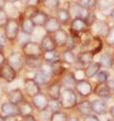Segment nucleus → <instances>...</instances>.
I'll list each match as a JSON object with an SVG mask.
<instances>
[{
    "mask_svg": "<svg viewBox=\"0 0 114 121\" xmlns=\"http://www.w3.org/2000/svg\"><path fill=\"white\" fill-rule=\"evenodd\" d=\"M59 103L61 108L64 110H71L76 107L78 103L77 93L74 89H64L61 91V95L59 98Z\"/></svg>",
    "mask_w": 114,
    "mask_h": 121,
    "instance_id": "f257e3e1",
    "label": "nucleus"
},
{
    "mask_svg": "<svg viewBox=\"0 0 114 121\" xmlns=\"http://www.w3.org/2000/svg\"><path fill=\"white\" fill-rule=\"evenodd\" d=\"M4 36L6 40L13 43L17 39L19 31H20V23L16 18H9L6 25L4 26Z\"/></svg>",
    "mask_w": 114,
    "mask_h": 121,
    "instance_id": "f03ea898",
    "label": "nucleus"
},
{
    "mask_svg": "<svg viewBox=\"0 0 114 121\" xmlns=\"http://www.w3.org/2000/svg\"><path fill=\"white\" fill-rule=\"evenodd\" d=\"M103 48V41L100 39V36L95 35L91 36L89 39L81 43L80 52H89L94 56L99 54Z\"/></svg>",
    "mask_w": 114,
    "mask_h": 121,
    "instance_id": "7ed1b4c3",
    "label": "nucleus"
},
{
    "mask_svg": "<svg viewBox=\"0 0 114 121\" xmlns=\"http://www.w3.org/2000/svg\"><path fill=\"white\" fill-rule=\"evenodd\" d=\"M21 51L24 56H34V58H42L44 52L40 43L36 41H26L22 44Z\"/></svg>",
    "mask_w": 114,
    "mask_h": 121,
    "instance_id": "20e7f679",
    "label": "nucleus"
},
{
    "mask_svg": "<svg viewBox=\"0 0 114 121\" xmlns=\"http://www.w3.org/2000/svg\"><path fill=\"white\" fill-rule=\"evenodd\" d=\"M89 29V26L87 24V22L83 18L79 17H74L73 19L70 21V35L75 37L80 36V33L86 31Z\"/></svg>",
    "mask_w": 114,
    "mask_h": 121,
    "instance_id": "39448f33",
    "label": "nucleus"
},
{
    "mask_svg": "<svg viewBox=\"0 0 114 121\" xmlns=\"http://www.w3.org/2000/svg\"><path fill=\"white\" fill-rule=\"evenodd\" d=\"M6 63L16 72H20L24 67V56L20 52H12L6 56Z\"/></svg>",
    "mask_w": 114,
    "mask_h": 121,
    "instance_id": "423d86ee",
    "label": "nucleus"
},
{
    "mask_svg": "<svg viewBox=\"0 0 114 121\" xmlns=\"http://www.w3.org/2000/svg\"><path fill=\"white\" fill-rule=\"evenodd\" d=\"M74 90L77 95L82 98H88L91 94H93V86L88 80H85V79H81L76 82Z\"/></svg>",
    "mask_w": 114,
    "mask_h": 121,
    "instance_id": "0eeeda50",
    "label": "nucleus"
},
{
    "mask_svg": "<svg viewBox=\"0 0 114 121\" xmlns=\"http://www.w3.org/2000/svg\"><path fill=\"white\" fill-rule=\"evenodd\" d=\"M62 91V85L60 82V79H57L50 83H48L47 89H46V95L49 99L52 100H59L60 95Z\"/></svg>",
    "mask_w": 114,
    "mask_h": 121,
    "instance_id": "6e6552de",
    "label": "nucleus"
},
{
    "mask_svg": "<svg viewBox=\"0 0 114 121\" xmlns=\"http://www.w3.org/2000/svg\"><path fill=\"white\" fill-rule=\"evenodd\" d=\"M31 104L34 107V109H36L38 112L40 111H44L46 110L48 107V103H49V98L45 93L40 92L39 94H37L36 96H34L31 98Z\"/></svg>",
    "mask_w": 114,
    "mask_h": 121,
    "instance_id": "1a4fd4ad",
    "label": "nucleus"
},
{
    "mask_svg": "<svg viewBox=\"0 0 114 121\" xmlns=\"http://www.w3.org/2000/svg\"><path fill=\"white\" fill-rule=\"evenodd\" d=\"M17 77V72L8 64L5 63L0 67V78L3 79L6 83H12Z\"/></svg>",
    "mask_w": 114,
    "mask_h": 121,
    "instance_id": "9d476101",
    "label": "nucleus"
},
{
    "mask_svg": "<svg viewBox=\"0 0 114 121\" xmlns=\"http://www.w3.org/2000/svg\"><path fill=\"white\" fill-rule=\"evenodd\" d=\"M24 90L26 95L30 98H33L41 92L40 86L35 82L33 78H26L24 80Z\"/></svg>",
    "mask_w": 114,
    "mask_h": 121,
    "instance_id": "9b49d317",
    "label": "nucleus"
},
{
    "mask_svg": "<svg viewBox=\"0 0 114 121\" xmlns=\"http://www.w3.org/2000/svg\"><path fill=\"white\" fill-rule=\"evenodd\" d=\"M0 114L3 117H18L19 116L18 106L10 103V102H4V103L1 104Z\"/></svg>",
    "mask_w": 114,
    "mask_h": 121,
    "instance_id": "f8f14e48",
    "label": "nucleus"
},
{
    "mask_svg": "<svg viewBox=\"0 0 114 121\" xmlns=\"http://www.w3.org/2000/svg\"><path fill=\"white\" fill-rule=\"evenodd\" d=\"M108 106L106 102L100 99L93 100L91 102V111L93 114L96 115H105L108 112Z\"/></svg>",
    "mask_w": 114,
    "mask_h": 121,
    "instance_id": "ddd939ff",
    "label": "nucleus"
},
{
    "mask_svg": "<svg viewBox=\"0 0 114 121\" xmlns=\"http://www.w3.org/2000/svg\"><path fill=\"white\" fill-rule=\"evenodd\" d=\"M19 23H20V30L22 31V33H24L26 35H31L33 33L35 25H34L32 20L30 19V17L21 16L20 19H19Z\"/></svg>",
    "mask_w": 114,
    "mask_h": 121,
    "instance_id": "4468645a",
    "label": "nucleus"
},
{
    "mask_svg": "<svg viewBox=\"0 0 114 121\" xmlns=\"http://www.w3.org/2000/svg\"><path fill=\"white\" fill-rule=\"evenodd\" d=\"M60 82H61L62 87H64V89H74L77 80L74 76V73L66 71L60 77Z\"/></svg>",
    "mask_w": 114,
    "mask_h": 121,
    "instance_id": "2eb2a0df",
    "label": "nucleus"
},
{
    "mask_svg": "<svg viewBox=\"0 0 114 121\" xmlns=\"http://www.w3.org/2000/svg\"><path fill=\"white\" fill-rule=\"evenodd\" d=\"M7 99H8V102H10V103L18 106L19 104L22 103V102L25 100V97H24V94L21 89L15 88V89H12L11 91H9V93L7 94Z\"/></svg>",
    "mask_w": 114,
    "mask_h": 121,
    "instance_id": "dca6fc26",
    "label": "nucleus"
},
{
    "mask_svg": "<svg viewBox=\"0 0 114 121\" xmlns=\"http://www.w3.org/2000/svg\"><path fill=\"white\" fill-rule=\"evenodd\" d=\"M29 17L35 26H44V24L46 23V21L48 19L49 15L42 10L36 9V10H34V12L30 15Z\"/></svg>",
    "mask_w": 114,
    "mask_h": 121,
    "instance_id": "f3484780",
    "label": "nucleus"
},
{
    "mask_svg": "<svg viewBox=\"0 0 114 121\" xmlns=\"http://www.w3.org/2000/svg\"><path fill=\"white\" fill-rule=\"evenodd\" d=\"M43 27L47 35H54L56 31H58L61 28V24H60V22L57 20L55 16H49Z\"/></svg>",
    "mask_w": 114,
    "mask_h": 121,
    "instance_id": "a211bd4d",
    "label": "nucleus"
},
{
    "mask_svg": "<svg viewBox=\"0 0 114 121\" xmlns=\"http://www.w3.org/2000/svg\"><path fill=\"white\" fill-rule=\"evenodd\" d=\"M53 35V39L56 43L57 48H64L67 43L68 40V36H69V33H68L66 30H64L63 28H60L58 31H56Z\"/></svg>",
    "mask_w": 114,
    "mask_h": 121,
    "instance_id": "6ab92c4d",
    "label": "nucleus"
},
{
    "mask_svg": "<svg viewBox=\"0 0 114 121\" xmlns=\"http://www.w3.org/2000/svg\"><path fill=\"white\" fill-rule=\"evenodd\" d=\"M57 20L60 22L61 25H68L71 21V13L67 8H57L56 16Z\"/></svg>",
    "mask_w": 114,
    "mask_h": 121,
    "instance_id": "aec40b11",
    "label": "nucleus"
},
{
    "mask_svg": "<svg viewBox=\"0 0 114 121\" xmlns=\"http://www.w3.org/2000/svg\"><path fill=\"white\" fill-rule=\"evenodd\" d=\"M93 94L97 95L100 98H103V99H107V98H110V96H111V91L107 87L106 83H102V84L98 83L93 88Z\"/></svg>",
    "mask_w": 114,
    "mask_h": 121,
    "instance_id": "412c9836",
    "label": "nucleus"
},
{
    "mask_svg": "<svg viewBox=\"0 0 114 121\" xmlns=\"http://www.w3.org/2000/svg\"><path fill=\"white\" fill-rule=\"evenodd\" d=\"M40 45L42 48V50L45 51H53V50H56L57 47H56V43L54 41V39H53V35H45L42 39H41V43Z\"/></svg>",
    "mask_w": 114,
    "mask_h": 121,
    "instance_id": "4be33fe9",
    "label": "nucleus"
},
{
    "mask_svg": "<svg viewBox=\"0 0 114 121\" xmlns=\"http://www.w3.org/2000/svg\"><path fill=\"white\" fill-rule=\"evenodd\" d=\"M72 9H68L71 12L73 11L75 13V17H79V18H83V19H86V17L88 16L89 14V10L85 8L84 6H82L80 3L78 2H75V3H72Z\"/></svg>",
    "mask_w": 114,
    "mask_h": 121,
    "instance_id": "5701e85b",
    "label": "nucleus"
},
{
    "mask_svg": "<svg viewBox=\"0 0 114 121\" xmlns=\"http://www.w3.org/2000/svg\"><path fill=\"white\" fill-rule=\"evenodd\" d=\"M101 66L98 62H93L89 64L88 66H86L85 70H84V76L87 79H91L94 78L95 76L97 75V73L100 71Z\"/></svg>",
    "mask_w": 114,
    "mask_h": 121,
    "instance_id": "b1692460",
    "label": "nucleus"
},
{
    "mask_svg": "<svg viewBox=\"0 0 114 121\" xmlns=\"http://www.w3.org/2000/svg\"><path fill=\"white\" fill-rule=\"evenodd\" d=\"M75 108L81 116H86L92 113V111H91V102L88 100H82L78 102Z\"/></svg>",
    "mask_w": 114,
    "mask_h": 121,
    "instance_id": "393cba45",
    "label": "nucleus"
},
{
    "mask_svg": "<svg viewBox=\"0 0 114 121\" xmlns=\"http://www.w3.org/2000/svg\"><path fill=\"white\" fill-rule=\"evenodd\" d=\"M42 59L45 63H48V64H53L57 62V60H61V56L56 50H53V51H45L42 55Z\"/></svg>",
    "mask_w": 114,
    "mask_h": 121,
    "instance_id": "a878e982",
    "label": "nucleus"
},
{
    "mask_svg": "<svg viewBox=\"0 0 114 121\" xmlns=\"http://www.w3.org/2000/svg\"><path fill=\"white\" fill-rule=\"evenodd\" d=\"M94 55L89 52H80L77 55V63H79L81 66H88L89 64L93 63Z\"/></svg>",
    "mask_w": 114,
    "mask_h": 121,
    "instance_id": "bb28decb",
    "label": "nucleus"
},
{
    "mask_svg": "<svg viewBox=\"0 0 114 121\" xmlns=\"http://www.w3.org/2000/svg\"><path fill=\"white\" fill-rule=\"evenodd\" d=\"M61 60L66 64V65H74L75 63H77V56H76L73 51H69V50H65L61 55Z\"/></svg>",
    "mask_w": 114,
    "mask_h": 121,
    "instance_id": "cd10ccee",
    "label": "nucleus"
},
{
    "mask_svg": "<svg viewBox=\"0 0 114 121\" xmlns=\"http://www.w3.org/2000/svg\"><path fill=\"white\" fill-rule=\"evenodd\" d=\"M43 62L40 58H34V56H24V66L28 67L29 69L39 70Z\"/></svg>",
    "mask_w": 114,
    "mask_h": 121,
    "instance_id": "c85d7f7f",
    "label": "nucleus"
},
{
    "mask_svg": "<svg viewBox=\"0 0 114 121\" xmlns=\"http://www.w3.org/2000/svg\"><path fill=\"white\" fill-rule=\"evenodd\" d=\"M18 110H19V116L32 115V113L34 111V107L30 102L24 100L22 103L18 105Z\"/></svg>",
    "mask_w": 114,
    "mask_h": 121,
    "instance_id": "c756f323",
    "label": "nucleus"
},
{
    "mask_svg": "<svg viewBox=\"0 0 114 121\" xmlns=\"http://www.w3.org/2000/svg\"><path fill=\"white\" fill-rule=\"evenodd\" d=\"M33 79L35 80V82L39 86H47L48 83H49V79L50 78L47 77V76L39 69V70L36 71V73H35V75H34Z\"/></svg>",
    "mask_w": 114,
    "mask_h": 121,
    "instance_id": "7c9ffc66",
    "label": "nucleus"
},
{
    "mask_svg": "<svg viewBox=\"0 0 114 121\" xmlns=\"http://www.w3.org/2000/svg\"><path fill=\"white\" fill-rule=\"evenodd\" d=\"M98 63L100 64L101 68H111L113 65V59L111 58V56L108 55V54H103L100 56L99 60Z\"/></svg>",
    "mask_w": 114,
    "mask_h": 121,
    "instance_id": "2f4dec72",
    "label": "nucleus"
},
{
    "mask_svg": "<svg viewBox=\"0 0 114 121\" xmlns=\"http://www.w3.org/2000/svg\"><path fill=\"white\" fill-rule=\"evenodd\" d=\"M41 4L46 9L56 10L60 6V0H41Z\"/></svg>",
    "mask_w": 114,
    "mask_h": 121,
    "instance_id": "473e14b6",
    "label": "nucleus"
},
{
    "mask_svg": "<svg viewBox=\"0 0 114 121\" xmlns=\"http://www.w3.org/2000/svg\"><path fill=\"white\" fill-rule=\"evenodd\" d=\"M67 119H68V115L65 112L60 110L58 112L51 113L50 120L49 121H67Z\"/></svg>",
    "mask_w": 114,
    "mask_h": 121,
    "instance_id": "72a5a7b5",
    "label": "nucleus"
},
{
    "mask_svg": "<svg viewBox=\"0 0 114 121\" xmlns=\"http://www.w3.org/2000/svg\"><path fill=\"white\" fill-rule=\"evenodd\" d=\"M47 109L51 113H54V112H58L61 110V105L59 103V100H52V99H49V103H48V107Z\"/></svg>",
    "mask_w": 114,
    "mask_h": 121,
    "instance_id": "f704fd0d",
    "label": "nucleus"
},
{
    "mask_svg": "<svg viewBox=\"0 0 114 121\" xmlns=\"http://www.w3.org/2000/svg\"><path fill=\"white\" fill-rule=\"evenodd\" d=\"M96 77V80L98 83H100V84H102V83H106L108 81L109 79V73L107 71H99L97 73V75L95 76Z\"/></svg>",
    "mask_w": 114,
    "mask_h": 121,
    "instance_id": "c9c22d12",
    "label": "nucleus"
},
{
    "mask_svg": "<svg viewBox=\"0 0 114 121\" xmlns=\"http://www.w3.org/2000/svg\"><path fill=\"white\" fill-rule=\"evenodd\" d=\"M78 3H80L82 6H84L88 10H92L96 7L97 0H79Z\"/></svg>",
    "mask_w": 114,
    "mask_h": 121,
    "instance_id": "e433bc0d",
    "label": "nucleus"
},
{
    "mask_svg": "<svg viewBox=\"0 0 114 121\" xmlns=\"http://www.w3.org/2000/svg\"><path fill=\"white\" fill-rule=\"evenodd\" d=\"M9 17L5 9H0V28H4Z\"/></svg>",
    "mask_w": 114,
    "mask_h": 121,
    "instance_id": "4c0bfd02",
    "label": "nucleus"
},
{
    "mask_svg": "<svg viewBox=\"0 0 114 121\" xmlns=\"http://www.w3.org/2000/svg\"><path fill=\"white\" fill-rule=\"evenodd\" d=\"M105 37H106V43L109 45H114V27L109 28Z\"/></svg>",
    "mask_w": 114,
    "mask_h": 121,
    "instance_id": "58836bf2",
    "label": "nucleus"
},
{
    "mask_svg": "<svg viewBox=\"0 0 114 121\" xmlns=\"http://www.w3.org/2000/svg\"><path fill=\"white\" fill-rule=\"evenodd\" d=\"M83 121H100V119L97 117L96 114H93V113H91V114H88L86 116H83Z\"/></svg>",
    "mask_w": 114,
    "mask_h": 121,
    "instance_id": "ea45409f",
    "label": "nucleus"
},
{
    "mask_svg": "<svg viewBox=\"0 0 114 121\" xmlns=\"http://www.w3.org/2000/svg\"><path fill=\"white\" fill-rule=\"evenodd\" d=\"M24 1L28 7H36L38 4L41 3V0H24Z\"/></svg>",
    "mask_w": 114,
    "mask_h": 121,
    "instance_id": "a19ab883",
    "label": "nucleus"
},
{
    "mask_svg": "<svg viewBox=\"0 0 114 121\" xmlns=\"http://www.w3.org/2000/svg\"><path fill=\"white\" fill-rule=\"evenodd\" d=\"M17 121H36V118L33 115H27V116H20V118H17Z\"/></svg>",
    "mask_w": 114,
    "mask_h": 121,
    "instance_id": "79ce46f5",
    "label": "nucleus"
},
{
    "mask_svg": "<svg viewBox=\"0 0 114 121\" xmlns=\"http://www.w3.org/2000/svg\"><path fill=\"white\" fill-rule=\"evenodd\" d=\"M106 85L110 89V91H114V78L113 79H108V81L106 82Z\"/></svg>",
    "mask_w": 114,
    "mask_h": 121,
    "instance_id": "37998d69",
    "label": "nucleus"
},
{
    "mask_svg": "<svg viewBox=\"0 0 114 121\" xmlns=\"http://www.w3.org/2000/svg\"><path fill=\"white\" fill-rule=\"evenodd\" d=\"M5 63H6V56L4 55V52H3V51H0V67L2 65H4Z\"/></svg>",
    "mask_w": 114,
    "mask_h": 121,
    "instance_id": "c03bdc74",
    "label": "nucleus"
},
{
    "mask_svg": "<svg viewBox=\"0 0 114 121\" xmlns=\"http://www.w3.org/2000/svg\"><path fill=\"white\" fill-rule=\"evenodd\" d=\"M5 36L4 35H0V51H3L4 48V43H5Z\"/></svg>",
    "mask_w": 114,
    "mask_h": 121,
    "instance_id": "a18cd8bd",
    "label": "nucleus"
},
{
    "mask_svg": "<svg viewBox=\"0 0 114 121\" xmlns=\"http://www.w3.org/2000/svg\"><path fill=\"white\" fill-rule=\"evenodd\" d=\"M67 121H80V119L76 116H68Z\"/></svg>",
    "mask_w": 114,
    "mask_h": 121,
    "instance_id": "49530a36",
    "label": "nucleus"
},
{
    "mask_svg": "<svg viewBox=\"0 0 114 121\" xmlns=\"http://www.w3.org/2000/svg\"><path fill=\"white\" fill-rule=\"evenodd\" d=\"M18 117H4V121H17Z\"/></svg>",
    "mask_w": 114,
    "mask_h": 121,
    "instance_id": "de8ad7c7",
    "label": "nucleus"
},
{
    "mask_svg": "<svg viewBox=\"0 0 114 121\" xmlns=\"http://www.w3.org/2000/svg\"><path fill=\"white\" fill-rule=\"evenodd\" d=\"M6 5V0H0V9H4Z\"/></svg>",
    "mask_w": 114,
    "mask_h": 121,
    "instance_id": "09e8293b",
    "label": "nucleus"
},
{
    "mask_svg": "<svg viewBox=\"0 0 114 121\" xmlns=\"http://www.w3.org/2000/svg\"><path fill=\"white\" fill-rule=\"evenodd\" d=\"M108 111H109V113H110V115H111L113 118H114V106H112V107L110 108Z\"/></svg>",
    "mask_w": 114,
    "mask_h": 121,
    "instance_id": "8fccbe9b",
    "label": "nucleus"
},
{
    "mask_svg": "<svg viewBox=\"0 0 114 121\" xmlns=\"http://www.w3.org/2000/svg\"><path fill=\"white\" fill-rule=\"evenodd\" d=\"M110 16H111V18L114 20V8L112 9V11H111V13H110Z\"/></svg>",
    "mask_w": 114,
    "mask_h": 121,
    "instance_id": "3c124183",
    "label": "nucleus"
},
{
    "mask_svg": "<svg viewBox=\"0 0 114 121\" xmlns=\"http://www.w3.org/2000/svg\"><path fill=\"white\" fill-rule=\"evenodd\" d=\"M17 1H18V0H6V2H9V3H15Z\"/></svg>",
    "mask_w": 114,
    "mask_h": 121,
    "instance_id": "603ef678",
    "label": "nucleus"
},
{
    "mask_svg": "<svg viewBox=\"0 0 114 121\" xmlns=\"http://www.w3.org/2000/svg\"><path fill=\"white\" fill-rule=\"evenodd\" d=\"M0 121H4V117H3L1 114H0Z\"/></svg>",
    "mask_w": 114,
    "mask_h": 121,
    "instance_id": "864d4df0",
    "label": "nucleus"
},
{
    "mask_svg": "<svg viewBox=\"0 0 114 121\" xmlns=\"http://www.w3.org/2000/svg\"><path fill=\"white\" fill-rule=\"evenodd\" d=\"M107 121H112V120H111V119H108V120H107Z\"/></svg>",
    "mask_w": 114,
    "mask_h": 121,
    "instance_id": "5fc2aeb1",
    "label": "nucleus"
}]
</instances>
